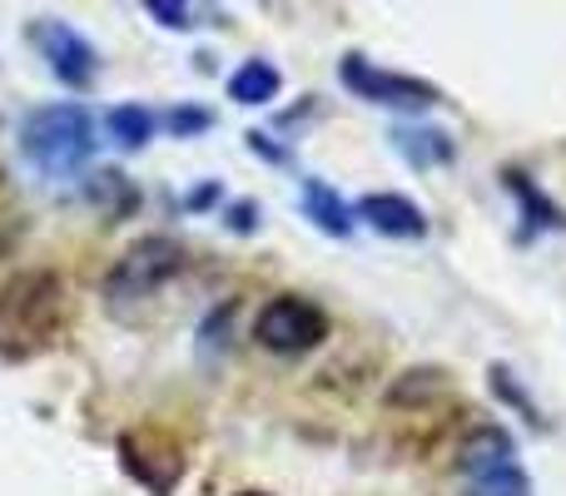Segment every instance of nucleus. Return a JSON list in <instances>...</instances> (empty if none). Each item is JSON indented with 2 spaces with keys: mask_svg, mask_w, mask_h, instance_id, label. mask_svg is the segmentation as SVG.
<instances>
[{
  "mask_svg": "<svg viewBox=\"0 0 566 496\" xmlns=\"http://www.w3.org/2000/svg\"><path fill=\"white\" fill-rule=\"evenodd\" d=\"M338 75H343V85H348L358 99H368V105H392V109L438 105V85L412 80V75H392V70H378L373 60H363V55H343Z\"/></svg>",
  "mask_w": 566,
  "mask_h": 496,
  "instance_id": "obj_5",
  "label": "nucleus"
},
{
  "mask_svg": "<svg viewBox=\"0 0 566 496\" xmlns=\"http://www.w3.org/2000/svg\"><path fill=\"white\" fill-rule=\"evenodd\" d=\"M105 129L119 149H139V145H149V135H155V115L139 105H115L105 115Z\"/></svg>",
  "mask_w": 566,
  "mask_h": 496,
  "instance_id": "obj_12",
  "label": "nucleus"
},
{
  "mask_svg": "<svg viewBox=\"0 0 566 496\" xmlns=\"http://www.w3.org/2000/svg\"><path fill=\"white\" fill-rule=\"evenodd\" d=\"M279 85H283V75L269 60H244V65L229 75V99H234V105H269V99L279 95Z\"/></svg>",
  "mask_w": 566,
  "mask_h": 496,
  "instance_id": "obj_11",
  "label": "nucleus"
},
{
  "mask_svg": "<svg viewBox=\"0 0 566 496\" xmlns=\"http://www.w3.org/2000/svg\"><path fill=\"white\" fill-rule=\"evenodd\" d=\"M458 462L468 477H482V472H497V467H507V462H517V447H512V437L502 428H478L462 442Z\"/></svg>",
  "mask_w": 566,
  "mask_h": 496,
  "instance_id": "obj_9",
  "label": "nucleus"
},
{
  "mask_svg": "<svg viewBox=\"0 0 566 496\" xmlns=\"http://www.w3.org/2000/svg\"><path fill=\"white\" fill-rule=\"evenodd\" d=\"M462 496H532V482H527V472H522L517 462H507V467H497V472L468 477V492Z\"/></svg>",
  "mask_w": 566,
  "mask_h": 496,
  "instance_id": "obj_13",
  "label": "nucleus"
},
{
  "mask_svg": "<svg viewBox=\"0 0 566 496\" xmlns=\"http://www.w3.org/2000/svg\"><path fill=\"white\" fill-rule=\"evenodd\" d=\"M169 125H175V135H199V129H209V109H175L169 115Z\"/></svg>",
  "mask_w": 566,
  "mask_h": 496,
  "instance_id": "obj_16",
  "label": "nucleus"
},
{
  "mask_svg": "<svg viewBox=\"0 0 566 496\" xmlns=\"http://www.w3.org/2000/svg\"><path fill=\"white\" fill-rule=\"evenodd\" d=\"M254 214H259L254 204H234V209H229V224H234L239 234H249V229H254Z\"/></svg>",
  "mask_w": 566,
  "mask_h": 496,
  "instance_id": "obj_17",
  "label": "nucleus"
},
{
  "mask_svg": "<svg viewBox=\"0 0 566 496\" xmlns=\"http://www.w3.org/2000/svg\"><path fill=\"white\" fill-rule=\"evenodd\" d=\"M392 149H398L412 169L448 165V159H452V139L442 135V129H432V125H422V129L418 125H398V129H392Z\"/></svg>",
  "mask_w": 566,
  "mask_h": 496,
  "instance_id": "obj_10",
  "label": "nucleus"
},
{
  "mask_svg": "<svg viewBox=\"0 0 566 496\" xmlns=\"http://www.w3.org/2000/svg\"><path fill=\"white\" fill-rule=\"evenodd\" d=\"M254 338L264 342L269 352H303L328 338V318H323V308H313L308 298L279 293V298H269L264 308H259Z\"/></svg>",
  "mask_w": 566,
  "mask_h": 496,
  "instance_id": "obj_4",
  "label": "nucleus"
},
{
  "mask_svg": "<svg viewBox=\"0 0 566 496\" xmlns=\"http://www.w3.org/2000/svg\"><path fill=\"white\" fill-rule=\"evenodd\" d=\"M60 313V283L50 273L15 278L0 293V348H25L30 338H45Z\"/></svg>",
  "mask_w": 566,
  "mask_h": 496,
  "instance_id": "obj_3",
  "label": "nucleus"
},
{
  "mask_svg": "<svg viewBox=\"0 0 566 496\" xmlns=\"http://www.w3.org/2000/svg\"><path fill=\"white\" fill-rule=\"evenodd\" d=\"M507 179H512V189H517V194H522V209H527V214H542V224H562V214L547 204V199L537 194V189L527 184V179H522V175H507Z\"/></svg>",
  "mask_w": 566,
  "mask_h": 496,
  "instance_id": "obj_14",
  "label": "nucleus"
},
{
  "mask_svg": "<svg viewBox=\"0 0 566 496\" xmlns=\"http://www.w3.org/2000/svg\"><path fill=\"white\" fill-rule=\"evenodd\" d=\"M179 268H185V249H179L175 239L149 234V239H139V244H129L105 278L109 308H125V303H139V298H149V293H159Z\"/></svg>",
  "mask_w": 566,
  "mask_h": 496,
  "instance_id": "obj_2",
  "label": "nucleus"
},
{
  "mask_svg": "<svg viewBox=\"0 0 566 496\" xmlns=\"http://www.w3.org/2000/svg\"><path fill=\"white\" fill-rule=\"evenodd\" d=\"M30 40H35L40 60L50 65V75H55L60 85L85 89L90 80H95L99 55H95V45H90L75 25H65V20H40V25L30 30Z\"/></svg>",
  "mask_w": 566,
  "mask_h": 496,
  "instance_id": "obj_6",
  "label": "nucleus"
},
{
  "mask_svg": "<svg viewBox=\"0 0 566 496\" xmlns=\"http://www.w3.org/2000/svg\"><path fill=\"white\" fill-rule=\"evenodd\" d=\"M20 155L50 179H65L95 155V115L85 105H40L20 125Z\"/></svg>",
  "mask_w": 566,
  "mask_h": 496,
  "instance_id": "obj_1",
  "label": "nucleus"
},
{
  "mask_svg": "<svg viewBox=\"0 0 566 496\" xmlns=\"http://www.w3.org/2000/svg\"><path fill=\"white\" fill-rule=\"evenodd\" d=\"M149 15L159 20V25H169V30H189L195 20H189V6H175V0H149Z\"/></svg>",
  "mask_w": 566,
  "mask_h": 496,
  "instance_id": "obj_15",
  "label": "nucleus"
},
{
  "mask_svg": "<svg viewBox=\"0 0 566 496\" xmlns=\"http://www.w3.org/2000/svg\"><path fill=\"white\" fill-rule=\"evenodd\" d=\"M298 204H303V214L323 229V234H333V239H348L353 234V209L343 204L338 189L323 184V179H303V184H298Z\"/></svg>",
  "mask_w": 566,
  "mask_h": 496,
  "instance_id": "obj_8",
  "label": "nucleus"
},
{
  "mask_svg": "<svg viewBox=\"0 0 566 496\" xmlns=\"http://www.w3.org/2000/svg\"><path fill=\"white\" fill-rule=\"evenodd\" d=\"M358 219L368 229H378L382 239H422L428 234V214L402 194H368L358 204Z\"/></svg>",
  "mask_w": 566,
  "mask_h": 496,
  "instance_id": "obj_7",
  "label": "nucleus"
}]
</instances>
